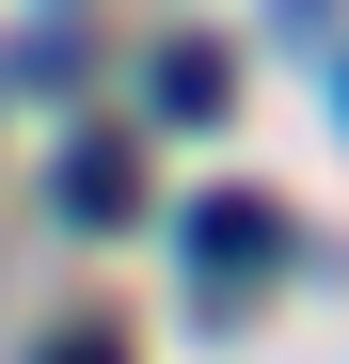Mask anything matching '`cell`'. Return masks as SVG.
Here are the masks:
<instances>
[{
  "mask_svg": "<svg viewBox=\"0 0 349 364\" xmlns=\"http://www.w3.org/2000/svg\"><path fill=\"white\" fill-rule=\"evenodd\" d=\"M270 254H286V206H270V191H207V206H191V269H207V285H239V269H270Z\"/></svg>",
  "mask_w": 349,
  "mask_h": 364,
  "instance_id": "1",
  "label": "cell"
},
{
  "mask_svg": "<svg viewBox=\"0 0 349 364\" xmlns=\"http://www.w3.org/2000/svg\"><path fill=\"white\" fill-rule=\"evenodd\" d=\"M64 206H80V222H127V206H143V159H127V143H80V159H64Z\"/></svg>",
  "mask_w": 349,
  "mask_h": 364,
  "instance_id": "2",
  "label": "cell"
},
{
  "mask_svg": "<svg viewBox=\"0 0 349 364\" xmlns=\"http://www.w3.org/2000/svg\"><path fill=\"white\" fill-rule=\"evenodd\" d=\"M222 95H239L222 48H159V111H174V127H222Z\"/></svg>",
  "mask_w": 349,
  "mask_h": 364,
  "instance_id": "3",
  "label": "cell"
},
{
  "mask_svg": "<svg viewBox=\"0 0 349 364\" xmlns=\"http://www.w3.org/2000/svg\"><path fill=\"white\" fill-rule=\"evenodd\" d=\"M48 364H111V348H95V333H80V348H48Z\"/></svg>",
  "mask_w": 349,
  "mask_h": 364,
  "instance_id": "4",
  "label": "cell"
}]
</instances>
